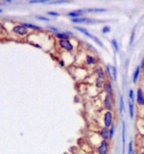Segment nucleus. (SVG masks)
I'll list each match as a JSON object with an SVG mask.
<instances>
[{
    "label": "nucleus",
    "mask_w": 144,
    "mask_h": 154,
    "mask_svg": "<svg viewBox=\"0 0 144 154\" xmlns=\"http://www.w3.org/2000/svg\"><path fill=\"white\" fill-rule=\"evenodd\" d=\"M65 3H67L66 1H53V2H50V4H65Z\"/></svg>",
    "instance_id": "2f4dec72"
},
{
    "label": "nucleus",
    "mask_w": 144,
    "mask_h": 154,
    "mask_svg": "<svg viewBox=\"0 0 144 154\" xmlns=\"http://www.w3.org/2000/svg\"><path fill=\"white\" fill-rule=\"evenodd\" d=\"M60 47L63 48V49L67 50V51H71L73 50V45H72V44L70 42L68 41V40H60Z\"/></svg>",
    "instance_id": "20e7f679"
},
{
    "label": "nucleus",
    "mask_w": 144,
    "mask_h": 154,
    "mask_svg": "<svg viewBox=\"0 0 144 154\" xmlns=\"http://www.w3.org/2000/svg\"><path fill=\"white\" fill-rule=\"evenodd\" d=\"M86 64H88V65H96L97 64L96 59H95L94 57L91 56V55H86Z\"/></svg>",
    "instance_id": "4468645a"
},
{
    "label": "nucleus",
    "mask_w": 144,
    "mask_h": 154,
    "mask_svg": "<svg viewBox=\"0 0 144 154\" xmlns=\"http://www.w3.org/2000/svg\"><path fill=\"white\" fill-rule=\"evenodd\" d=\"M134 90H130L129 91V99L131 102H134Z\"/></svg>",
    "instance_id": "b1692460"
},
{
    "label": "nucleus",
    "mask_w": 144,
    "mask_h": 154,
    "mask_svg": "<svg viewBox=\"0 0 144 154\" xmlns=\"http://www.w3.org/2000/svg\"><path fill=\"white\" fill-rule=\"evenodd\" d=\"M129 113H130V117H131V119H134V105L131 101H130V103H129Z\"/></svg>",
    "instance_id": "dca6fc26"
},
{
    "label": "nucleus",
    "mask_w": 144,
    "mask_h": 154,
    "mask_svg": "<svg viewBox=\"0 0 144 154\" xmlns=\"http://www.w3.org/2000/svg\"><path fill=\"white\" fill-rule=\"evenodd\" d=\"M114 130H115V126H114V124H112L111 126L109 128V141H111V140H112V138H113V135H114Z\"/></svg>",
    "instance_id": "412c9836"
},
{
    "label": "nucleus",
    "mask_w": 144,
    "mask_h": 154,
    "mask_svg": "<svg viewBox=\"0 0 144 154\" xmlns=\"http://www.w3.org/2000/svg\"><path fill=\"white\" fill-rule=\"evenodd\" d=\"M109 150V141H102L100 142L99 145L97 147V152L98 154H108Z\"/></svg>",
    "instance_id": "f257e3e1"
},
{
    "label": "nucleus",
    "mask_w": 144,
    "mask_h": 154,
    "mask_svg": "<svg viewBox=\"0 0 144 154\" xmlns=\"http://www.w3.org/2000/svg\"><path fill=\"white\" fill-rule=\"evenodd\" d=\"M3 12V11H2V9H0V13H2Z\"/></svg>",
    "instance_id": "4c0bfd02"
},
{
    "label": "nucleus",
    "mask_w": 144,
    "mask_h": 154,
    "mask_svg": "<svg viewBox=\"0 0 144 154\" xmlns=\"http://www.w3.org/2000/svg\"><path fill=\"white\" fill-rule=\"evenodd\" d=\"M112 119H113V115H112L111 111H107V112L104 114V126L107 128H109L112 125Z\"/></svg>",
    "instance_id": "f03ea898"
},
{
    "label": "nucleus",
    "mask_w": 144,
    "mask_h": 154,
    "mask_svg": "<svg viewBox=\"0 0 144 154\" xmlns=\"http://www.w3.org/2000/svg\"><path fill=\"white\" fill-rule=\"evenodd\" d=\"M134 154H138V153H134Z\"/></svg>",
    "instance_id": "58836bf2"
},
{
    "label": "nucleus",
    "mask_w": 144,
    "mask_h": 154,
    "mask_svg": "<svg viewBox=\"0 0 144 154\" xmlns=\"http://www.w3.org/2000/svg\"><path fill=\"white\" fill-rule=\"evenodd\" d=\"M94 70H95V73H96L98 78H101V79H103V80L106 78L105 70H104V68L101 67V65H96L94 68Z\"/></svg>",
    "instance_id": "0eeeda50"
},
{
    "label": "nucleus",
    "mask_w": 144,
    "mask_h": 154,
    "mask_svg": "<svg viewBox=\"0 0 144 154\" xmlns=\"http://www.w3.org/2000/svg\"><path fill=\"white\" fill-rule=\"evenodd\" d=\"M100 137L104 141H109V128L104 126L100 130Z\"/></svg>",
    "instance_id": "9d476101"
},
{
    "label": "nucleus",
    "mask_w": 144,
    "mask_h": 154,
    "mask_svg": "<svg viewBox=\"0 0 144 154\" xmlns=\"http://www.w3.org/2000/svg\"><path fill=\"white\" fill-rule=\"evenodd\" d=\"M104 83H105V81L103 80V79L101 78H96V80H95V86H96L97 88H101L104 86Z\"/></svg>",
    "instance_id": "aec40b11"
},
{
    "label": "nucleus",
    "mask_w": 144,
    "mask_h": 154,
    "mask_svg": "<svg viewBox=\"0 0 144 154\" xmlns=\"http://www.w3.org/2000/svg\"><path fill=\"white\" fill-rule=\"evenodd\" d=\"M36 18L39 19V20H44V21H50V19L46 16H36Z\"/></svg>",
    "instance_id": "cd10ccee"
},
{
    "label": "nucleus",
    "mask_w": 144,
    "mask_h": 154,
    "mask_svg": "<svg viewBox=\"0 0 144 154\" xmlns=\"http://www.w3.org/2000/svg\"><path fill=\"white\" fill-rule=\"evenodd\" d=\"M1 29H2V24L0 23V30H1Z\"/></svg>",
    "instance_id": "c9c22d12"
},
{
    "label": "nucleus",
    "mask_w": 144,
    "mask_h": 154,
    "mask_svg": "<svg viewBox=\"0 0 144 154\" xmlns=\"http://www.w3.org/2000/svg\"><path fill=\"white\" fill-rule=\"evenodd\" d=\"M86 12H88V13H104V12H106V9H100V8H95V9H86Z\"/></svg>",
    "instance_id": "a211bd4d"
},
{
    "label": "nucleus",
    "mask_w": 144,
    "mask_h": 154,
    "mask_svg": "<svg viewBox=\"0 0 144 154\" xmlns=\"http://www.w3.org/2000/svg\"><path fill=\"white\" fill-rule=\"evenodd\" d=\"M48 28H49V29H50V30H54L55 32H58V31H59V30L57 29V28H55V27H52V26H49Z\"/></svg>",
    "instance_id": "f704fd0d"
},
{
    "label": "nucleus",
    "mask_w": 144,
    "mask_h": 154,
    "mask_svg": "<svg viewBox=\"0 0 144 154\" xmlns=\"http://www.w3.org/2000/svg\"><path fill=\"white\" fill-rule=\"evenodd\" d=\"M111 76H112V80H116L117 79V70L114 65H111Z\"/></svg>",
    "instance_id": "6ab92c4d"
},
{
    "label": "nucleus",
    "mask_w": 144,
    "mask_h": 154,
    "mask_svg": "<svg viewBox=\"0 0 144 154\" xmlns=\"http://www.w3.org/2000/svg\"><path fill=\"white\" fill-rule=\"evenodd\" d=\"M21 25L22 26H24L25 28H32V29H40V27L37 26V25H34V24H31V23H27V22H21Z\"/></svg>",
    "instance_id": "f3484780"
},
{
    "label": "nucleus",
    "mask_w": 144,
    "mask_h": 154,
    "mask_svg": "<svg viewBox=\"0 0 144 154\" xmlns=\"http://www.w3.org/2000/svg\"><path fill=\"white\" fill-rule=\"evenodd\" d=\"M109 31H111V27H109V26H104L103 29H102V33L103 34H107V33H109Z\"/></svg>",
    "instance_id": "c756f323"
},
{
    "label": "nucleus",
    "mask_w": 144,
    "mask_h": 154,
    "mask_svg": "<svg viewBox=\"0 0 144 154\" xmlns=\"http://www.w3.org/2000/svg\"><path fill=\"white\" fill-rule=\"evenodd\" d=\"M74 28H75V29H76V30H79L80 32H82L83 34H85V35H86V37H88V38L92 39V40H93L94 42H96L97 44H99L101 47H104V45H103V44H102V42H101V41H100V40H99V39H97L96 37H95V36H93V35H92V34H90L89 32H88V31H86V30L85 29V28H82V27H74Z\"/></svg>",
    "instance_id": "7ed1b4c3"
},
{
    "label": "nucleus",
    "mask_w": 144,
    "mask_h": 154,
    "mask_svg": "<svg viewBox=\"0 0 144 154\" xmlns=\"http://www.w3.org/2000/svg\"><path fill=\"white\" fill-rule=\"evenodd\" d=\"M139 72H140V65H138V67H137V68H135L134 76H132V82H134V84H137V82L138 80V77H139Z\"/></svg>",
    "instance_id": "ddd939ff"
},
{
    "label": "nucleus",
    "mask_w": 144,
    "mask_h": 154,
    "mask_svg": "<svg viewBox=\"0 0 144 154\" xmlns=\"http://www.w3.org/2000/svg\"><path fill=\"white\" fill-rule=\"evenodd\" d=\"M13 31L14 33H16L18 35H26L28 33V30L24 26H22V25H16V26H14L13 28Z\"/></svg>",
    "instance_id": "6e6552de"
},
{
    "label": "nucleus",
    "mask_w": 144,
    "mask_h": 154,
    "mask_svg": "<svg viewBox=\"0 0 144 154\" xmlns=\"http://www.w3.org/2000/svg\"><path fill=\"white\" fill-rule=\"evenodd\" d=\"M125 110V104H124V99L123 96H120V113L122 114Z\"/></svg>",
    "instance_id": "5701e85b"
},
{
    "label": "nucleus",
    "mask_w": 144,
    "mask_h": 154,
    "mask_svg": "<svg viewBox=\"0 0 144 154\" xmlns=\"http://www.w3.org/2000/svg\"><path fill=\"white\" fill-rule=\"evenodd\" d=\"M140 67H141V68H143V70H144V58H143L142 60H141V64H140Z\"/></svg>",
    "instance_id": "72a5a7b5"
},
{
    "label": "nucleus",
    "mask_w": 144,
    "mask_h": 154,
    "mask_svg": "<svg viewBox=\"0 0 144 154\" xmlns=\"http://www.w3.org/2000/svg\"><path fill=\"white\" fill-rule=\"evenodd\" d=\"M67 16H70V18H71L72 19H74V18H82V16H83L84 15H83V14H81V13H78L77 11H73V12L68 13V14H67Z\"/></svg>",
    "instance_id": "2eb2a0df"
},
{
    "label": "nucleus",
    "mask_w": 144,
    "mask_h": 154,
    "mask_svg": "<svg viewBox=\"0 0 144 154\" xmlns=\"http://www.w3.org/2000/svg\"><path fill=\"white\" fill-rule=\"evenodd\" d=\"M45 0H32V1H29L30 4H37V3H45Z\"/></svg>",
    "instance_id": "c85d7f7f"
},
{
    "label": "nucleus",
    "mask_w": 144,
    "mask_h": 154,
    "mask_svg": "<svg viewBox=\"0 0 144 154\" xmlns=\"http://www.w3.org/2000/svg\"><path fill=\"white\" fill-rule=\"evenodd\" d=\"M134 31H132V33L131 35V39H130V44H132V42H134Z\"/></svg>",
    "instance_id": "7c9ffc66"
},
{
    "label": "nucleus",
    "mask_w": 144,
    "mask_h": 154,
    "mask_svg": "<svg viewBox=\"0 0 144 154\" xmlns=\"http://www.w3.org/2000/svg\"><path fill=\"white\" fill-rule=\"evenodd\" d=\"M128 154H134V147H132V142H130V144H129Z\"/></svg>",
    "instance_id": "bb28decb"
},
{
    "label": "nucleus",
    "mask_w": 144,
    "mask_h": 154,
    "mask_svg": "<svg viewBox=\"0 0 144 154\" xmlns=\"http://www.w3.org/2000/svg\"><path fill=\"white\" fill-rule=\"evenodd\" d=\"M137 102L139 105H144V93L141 88H138L137 93Z\"/></svg>",
    "instance_id": "1a4fd4ad"
},
{
    "label": "nucleus",
    "mask_w": 144,
    "mask_h": 154,
    "mask_svg": "<svg viewBox=\"0 0 144 154\" xmlns=\"http://www.w3.org/2000/svg\"><path fill=\"white\" fill-rule=\"evenodd\" d=\"M125 144H126V124H125V122H122V148H123V154L125 153Z\"/></svg>",
    "instance_id": "f8f14e48"
},
{
    "label": "nucleus",
    "mask_w": 144,
    "mask_h": 154,
    "mask_svg": "<svg viewBox=\"0 0 144 154\" xmlns=\"http://www.w3.org/2000/svg\"><path fill=\"white\" fill-rule=\"evenodd\" d=\"M104 105H105V108L108 111H111L113 109V106H112V100H111V95H106L105 98H104Z\"/></svg>",
    "instance_id": "423d86ee"
},
{
    "label": "nucleus",
    "mask_w": 144,
    "mask_h": 154,
    "mask_svg": "<svg viewBox=\"0 0 144 154\" xmlns=\"http://www.w3.org/2000/svg\"><path fill=\"white\" fill-rule=\"evenodd\" d=\"M57 38H59L60 40H68V35L65 33H57Z\"/></svg>",
    "instance_id": "4be33fe9"
},
{
    "label": "nucleus",
    "mask_w": 144,
    "mask_h": 154,
    "mask_svg": "<svg viewBox=\"0 0 144 154\" xmlns=\"http://www.w3.org/2000/svg\"><path fill=\"white\" fill-rule=\"evenodd\" d=\"M104 90H105L106 95H111L112 96V92H113V88H112V84L111 80H106L104 83Z\"/></svg>",
    "instance_id": "39448f33"
},
{
    "label": "nucleus",
    "mask_w": 144,
    "mask_h": 154,
    "mask_svg": "<svg viewBox=\"0 0 144 154\" xmlns=\"http://www.w3.org/2000/svg\"><path fill=\"white\" fill-rule=\"evenodd\" d=\"M72 22H74V23H91V22H95V20L94 19H91V18H79L72 19Z\"/></svg>",
    "instance_id": "9b49d317"
},
{
    "label": "nucleus",
    "mask_w": 144,
    "mask_h": 154,
    "mask_svg": "<svg viewBox=\"0 0 144 154\" xmlns=\"http://www.w3.org/2000/svg\"><path fill=\"white\" fill-rule=\"evenodd\" d=\"M140 154H144V150H142V151H141V152H140Z\"/></svg>",
    "instance_id": "e433bc0d"
},
{
    "label": "nucleus",
    "mask_w": 144,
    "mask_h": 154,
    "mask_svg": "<svg viewBox=\"0 0 144 154\" xmlns=\"http://www.w3.org/2000/svg\"><path fill=\"white\" fill-rule=\"evenodd\" d=\"M111 44H112V45H113V47H114V49L116 50V51H118L119 50V47H118V44H117V41L115 39H112L111 40Z\"/></svg>",
    "instance_id": "a878e982"
},
{
    "label": "nucleus",
    "mask_w": 144,
    "mask_h": 154,
    "mask_svg": "<svg viewBox=\"0 0 144 154\" xmlns=\"http://www.w3.org/2000/svg\"><path fill=\"white\" fill-rule=\"evenodd\" d=\"M48 15H50V16H60L59 14L56 13V12H48Z\"/></svg>",
    "instance_id": "473e14b6"
},
{
    "label": "nucleus",
    "mask_w": 144,
    "mask_h": 154,
    "mask_svg": "<svg viewBox=\"0 0 144 154\" xmlns=\"http://www.w3.org/2000/svg\"><path fill=\"white\" fill-rule=\"evenodd\" d=\"M106 70H107V72H108V75H109V80H112L111 65H107V67H106Z\"/></svg>",
    "instance_id": "393cba45"
}]
</instances>
